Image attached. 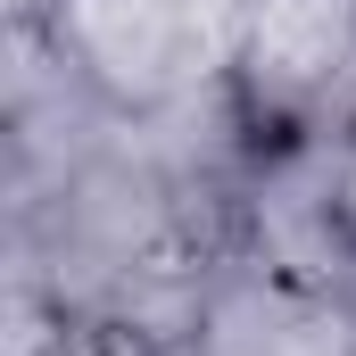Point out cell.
Listing matches in <instances>:
<instances>
[{"label": "cell", "instance_id": "1", "mask_svg": "<svg viewBox=\"0 0 356 356\" xmlns=\"http://www.w3.org/2000/svg\"><path fill=\"white\" fill-rule=\"evenodd\" d=\"M241 0H25L50 75L116 124H158L224 83Z\"/></svg>", "mask_w": 356, "mask_h": 356}, {"label": "cell", "instance_id": "2", "mask_svg": "<svg viewBox=\"0 0 356 356\" xmlns=\"http://www.w3.org/2000/svg\"><path fill=\"white\" fill-rule=\"evenodd\" d=\"M224 116L249 149L332 141L356 124V0H241Z\"/></svg>", "mask_w": 356, "mask_h": 356}, {"label": "cell", "instance_id": "3", "mask_svg": "<svg viewBox=\"0 0 356 356\" xmlns=\"http://www.w3.org/2000/svg\"><path fill=\"white\" fill-rule=\"evenodd\" d=\"M323 166H332V207H340V232H348V249H356V124L323 141Z\"/></svg>", "mask_w": 356, "mask_h": 356}]
</instances>
